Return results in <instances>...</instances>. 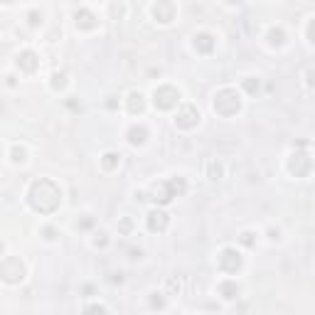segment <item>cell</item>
<instances>
[{"label": "cell", "instance_id": "cell-2", "mask_svg": "<svg viewBox=\"0 0 315 315\" xmlns=\"http://www.w3.org/2000/svg\"><path fill=\"white\" fill-rule=\"evenodd\" d=\"M214 111L220 113V116H234L236 111L241 109V99L239 94L234 91V89H220L217 94H214Z\"/></svg>", "mask_w": 315, "mask_h": 315}, {"label": "cell", "instance_id": "cell-14", "mask_svg": "<svg viewBox=\"0 0 315 315\" xmlns=\"http://www.w3.org/2000/svg\"><path fill=\"white\" fill-rule=\"evenodd\" d=\"M146 138H148V128H146V126H131V131H128V140H131V146H140V143H146Z\"/></svg>", "mask_w": 315, "mask_h": 315}, {"label": "cell", "instance_id": "cell-1", "mask_svg": "<svg viewBox=\"0 0 315 315\" xmlns=\"http://www.w3.org/2000/svg\"><path fill=\"white\" fill-rule=\"evenodd\" d=\"M28 200H30V207H32L35 212H40V214H52L57 207H59V202H62V190H59L57 182L42 178V180H35V182H32Z\"/></svg>", "mask_w": 315, "mask_h": 315}, {"label": "cell", "instance_id": "cell-19", "mask_svg": "<svg viewBox=\"0 0 315 315\" xmlns=\"http://www.w3.org/2000/svg\"><path fill=\"white\" fill-rule=\"evenodd\" d=\"M283 42H286V35H283V30H281V28L269 30V44L278 47V44H283Z\"/></svg>", "mask_w": 315, "mask_h": 315}, {"label": "cell", "instance_id": "cell-12", "mask_svg": "<svg viewBox=\"0 0 315 315\" xmlns=\"http://www.w3.org/2000/svg\"><path fill=\"white\" fill-rule=\"evenodd\" d=\"M195 50L202 52V55H209V52L214 50V37H212L209 32H200V35H195Z\"/></svg>", "mask_w": 315, "mask_h": 315}, {"label": "cell", "instance_id": "cell-8", "mask_svg": "<svg viewBox=\"0 0 315 315\" xmlns=\"http://www.w3.org/2000/svg\"><path fill=\"white\" fill-rule=\"evenodd\" d=\"M153 15H155V20L158 22H170L173 17H175V3L173 0H158L155 5H153Z\"/></svg>", "mask_w": 315, "mask_h": 315}, {"label": "cell", "instance_id": "cell-17", "mask_svg": "<svg viewBox=\"0 0 315 315\" xmlns=\"http://www.w3.org/2000/svg\"><path fill=\"white\" fill-rule=\"evenodd\" d=\"M121 163V155H116V153H106L104 158H101V167L104 170H116Z\"/></svg>", "mask_w": 315, "mask_h": 315}, {"label": "cell", "instance_id": "cell-16", "mask_svg": "<svg viewBox=\"0 0 315 315\" xmlns=\"http://www.w3.org/2000/svg\"><path fill=\"white\" fill-rule=\"evenodd\" d=\"M220 293L227 301H234V298L239 296V286H236L234 281H224V283H220Z\"/></svg>", "mask_w": 315, "mask_h": 315}, {"label": "cell", "instance_id": "cell-24", "mask_svg": "<svg viewBox=\"0 0 315 315\" xmlns=\"http://www.w3.org/2000/svg\"><path fill=\"white\" fill-rule=\"evenodd\" d=\"M13 160H15V163H22V160H25V148H15V151H13Z\"/></svg>", "mask_w": 315, "mask_h": 315}, {"label": "cell", "instance_id": "cell-33", "mask_svg": "<svg viewBox=\"0 0 315 315\" xmlns=\"http://www.w3.org/2000/svg\"><path fill=\"white\" fill-rule=\"evenodd\" d=\"M0 3H5V5H10V3H15V0H0Z\"/></svg>", "mask_w": 315, "mask_h": 315}, {"label": "cell", "instance_id": "cell-4", "mask_svg": "<svg viewBox=\"0 0 315 315\" xmlns=\"http://www.w3.org/2000/svg\"><path fill=\"white\" fill-rule=\"evenodd\" d=\"M153 104H155V109H160V111L175 109L180 104V91L175 86H160V89H155V94H153Z\"/></svg>", "mask_w": 315, "mask_h": 315}, {"label": "cell", "instance_id": "cell-27", "mask_svg": "<svg viewBox=\"0 0 315 315\" xmlns=\"http://www.w3.org/2000/svg\"><path fill=\"white\" fill-rule=\"evenodd\" d=\"M86 310H99V313H106L104 305H86Z\"/></svg>", "mask_w": 315, "mask_h": 315}, {"label": "cell", "instance_id": "cell-30", "mask_svg": "<svg viewBox=\"0 0 315 315\" xmlns=\"http://www.w3.org/2000/svg\"><path fill=\"white\" fill-rule=\"evenodd\" d=\"M128 229H131V222L124 220V222H121V232H128Z\"/></svg>", "mask_w": 315, "mask_h": 315}, {"label": "cell", "instance_id": "cell-20", "mask_svg": "<svg viewBox=\"0 0 315 315\" xmlns=\"http://www.w3.org/2000/svg\"><path fill=\"white\" fill-rule=\"evenodd\" d=\"M64 84H67V79H64V74H59V71H55V74H52V89H64Z\"/></svg>", "mask_w": 315, "mask_h": 315}, {"label": "cell", "instance_id": "cell-26", "mask_svg": "<svg viewBox=\"0 0 315 315\" xmlns=\"http://www.w3.org/2000/svg\"><path fill=\"white\" fill-rule=\"evenodd\" d=\"M151 305H153V308H163V298H155V293H153Z\"/></svg>", "mask_w": 315, "mask_h": 315}, {"label": "cell", "instance_id": "cell-32", "mask_svg": "<svg viewBox=\"0 0 315 315\" xmlns=\"http://www.w3.org/2000/svg\"><path fill=\"white\" fill-rule=\"evenodd\" d=\"M224 3H229V5H236V3H241V0H224Z\"/></svg>", "mask_w": 315, "mask_h": 315}, {"label": "cell", "instance_id": "cell-9", "mask_svg": "<svg viewBox=\"0 0 315 315\" xmlns=\"http://www.w3.org/2000/svg\"><path fill=\"white\" fill-rule=\"evenodd\" d=\"M74 22H77L79 30H94L96 25H99V17H96L91 10L82 8V10H77V15H74Z\"/></svg>", "mask_w": 315, "mask_h": 315}, {"label": "cell", "instance_id": "cell-6", "mask_svg": "<svg viewBox=\"0 0 315 315\" xmlns=\"http://www.w3.org/2000/svg\"><path fill=\"white\" fill-rule=\"evenodd\" d=\"M220 269L227 271V274H236L241 269V256L236 249H224L220 254Z\"/></svg>", "mask_w": 315, "mask_h": 315}, {"label": "cell", "instance_id": "cell-11", "mask_svg": "<svg viewBox=\"0 0 315 315\" xmlns=\"http://www.w3.org/2000/svg\"><path fill=\"white\" fill-rule=\"evenodd\" d=\"M165 227H167V214L160 212V209H153L148 214V229L151 232H165Z\"/></svg>", "mask_w": 315, "mask_h": 315}, {"label": "cell", "instance_id": "cell-18", "mask_svg": "<svg viewBox=\"0 0 315 315\" xmlns=\"http://www.w3.org/2000/svg\"><path fill=\"white\" fill-rule=\"evenodd\" d=\"M167 185H170V192H173V197H178V195H182V192L187 190V185H185V180H182V178L167 180Z\"/></svg>", "mask_w": 315, "mask_h": 315}, {"label": "cell", "instance_id": "cell-29", "mask_svg": "<svg viewBox=\"0 0 315 315\" xmlns=\"http://www.w3.org/2000/svg\"><path fill=\"white\" fill-rule=\"evenodd\" d=\"M106 244H109V241H106V236L101 234V239H96V247H106Z\"/></svg>", "mask_w": 315, "mask_h": 315}, {"label": "cell", "instance_id": "cell-25", "mask_svg": "<svg viewBox=\"0 0 315 315\" xmlns=\"http://www.w3.org/2000/svg\"><path fill=\"white\" fill-rule=\"evenodd\" d=\"M241 241H244V244H247V247H251V244H254V234H241Z\"/></svg>", "mask_w": 315, "mask_h": 315}, {"label": "cell", "instance_id": "cell-15", "mask_svg": "<svg viewBox=\"0 0 315 315\" xmlns=\"http://www.w3.org/2000/svg\"><path fill=\"white\" fill-rule=\"evenodd\" d=\"M143 109H146V99H143V94L133 91V94L128 96V111L136 116V113H143Z\"/></svg>", "mask_w": 315, "mask_h": 315}, {"label": "cell", "instance_id": "cell-13", "mask_svg": "<svg viewBox=\"0 0 315 315\" xmlns=\"http://www.w3.org/2000/svg\"><path fill=\"white\" fill-rule=\"evenodd\" d=\"M153 200H155V202H160V205H167V202L173 200V192H170L167 180H165V182H160V185H155V190H153Z\"/></svg>", "mask_w": 315, "mask_h": 315}, {"label": "cell", "instance_id": "cell-28", "mask_svg": "<svg viewBox=\"0 0 315 315\" xmlns=\"http://www.w3.org/2000/svg\"><path fill=\"white\" fill-rule=\"evenodd\" d=\"M44 236H47V239H55V229H52V227H47V229H44Z\"/></svg>", "mask_w": 315, "mask_h": 315}, {"label": "cell", "instance_id": "cell-23", "mask_svg": "<svg viewBox=\"0 0 315 315\" xmlns=\"http://www.w3.org/2000/svg\"><path fill=\"white\" fill-rule=\"evenodd\" d=\"M28 20H30V25H32V28H37V25H40V22H42V15L37 13V10H30Z\"/></svg>", "mask_w": 315, "mask_h": 315}, {"label": "cell", "instance_id": "cell-10", "mask_svg": "<svg viewBox=\"0 0 315 315\" xmlns=\"http://www.w3.org/2000/svg\"><path fill=\"white\" fill-rule=\"evenodd\" d=\"M17 67L22 69V71H28V74H32V71H37V67H40V59H37V55L32 50H25V52H20V57H17Z\"/></svg>", "mask_w": 315, "mask_h": 315}, {"label": "cell", "instance_id": "cell-22", "mask_svg": "<svg viewBox=\"0 0 315 315\" xmlns=\"http://www.w3.org/2000/svg\"><path fill=\"white\" fill-rule=\"evenodd\" d=\"M209 175H212V180H220L222 178V165L220 163H209Z\"/></svg>", "mask_w": 315, "mask_h": 315}, {"label": "cell", "instance_id": "cell-7", "mask_svg": "<svg viewBox=\"0 0 315 315\" xmlns=\"http://www.w3.org/2000/svg\"><path fill=\"white\" fill-rule=\"evenodd\" d=\"M288 170L296 175V178H305L310 173V155L308 153H296L288 163Z\"/></svg>", "mask_w": 315, "mask_h": 315}, {"label": "cell", "instance_id": "cell-31", "mask_svg": "<svg viewBox=\"0 0 315 315\" xmlns=\"http://www.w3.org/2000/svg\"><path fill=\"white\" fill-rule=\"evenodd\" d=\"M109 281H111V283H121V281H124V278H121V274H118V276L113 274V276H111V278H109Z\"/></svg>", "mask_w": 315, "mask_h": 315}, {"label": "cell", "instance_id": "cell-3", "mask_svg": "<svg viewBox=\"0 0 315 315\" xmlns=\"http://www.w3.org/2000/svg\"><path fill=\"white\" fill-rule=\"evenodd\" d=\"M0 278L5 283H20L25 278V263L17 259V256H8V259L0 261Z\"/></svg>", "mask_w": 315, "mask_h": 315}, {"label": "cell", "instance_id": "cell-5", "mask_svg": "<svg viewBox=\"0 0 315 315\" xmlns=\"http://www.w3.org/2000/svg\"><path fill=\"white\" fill-rule=\"evenodd\" d=\"M197 124H200V111L195 109L192 104L180 106L178 118H175V126H178V128H182V131H190V128H195Z\"/></svg>", "mask_w": 315, "mask_h": 315}, {"label": "cell", "instance_id": "cell-21", "mask_svg": "<svg viewBox=\"0 0 315 315\" xmlns=\"http://www.w3.org/2000/svg\"><path fill=\"white\" fill-rule=\"evenodd\" d=\"M244 89H247L249 94H256V91H259V79H247V82H244Z\"/></svg>", "mask_w": 315, "mask_h": 315}]
</instances>
